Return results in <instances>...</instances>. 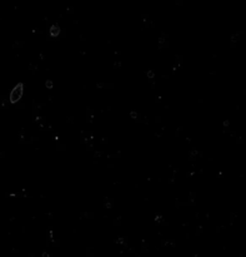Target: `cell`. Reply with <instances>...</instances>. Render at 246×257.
<instances>
[{"label":"cell","mask_w":246,"mask_h":257,"mask_svg":"<svg viewBox=\"0 0 246 257\" xmlns=\"http://www.w3.org/2000/svg\"><path fill=\"white\" fill-rule=\"evenodd\" d=\"M59 33H60L59 27H58V25H52V29H50V34H52V37H58V35H59Z\"/></svg>","instance_id":"2"},{"label":"cell","mask_w":246,"mask_h":257,"mask_svg":"<svg viewBox=\"0 0 246 257\" xmlns=\"http://www.w3.org/2000/svg\"><path fill=\"white\" fill-rule=\"evenodd\" d=\"M22 93H24V87H22V84H18L16 87L12 90V93H10V102H19L22 97Z\"/></svg>","instance_id":"1"},{"label":"cell","mask_w":246,"mask_h":257,"mask_svg":"<svg viewBox=\"0 0 246 257\" xmlns=\"http://www.w3.org/2000/svg\"><path fill=\"white\" fill-rule=\"evenodd\" d=\"M130 115H132V118H136V113L135 112H132V114Z\"/></svg>","instance_id":"5"},{"label":"cell","mask_w":246,"mask_h":257,"mask_svg":"<svg viewBox=\"0 0 246 257\" xmlns=\"http://www.w3.org/2000/svg\"><path fill=\"white\" fill-rule=\"evenodd\" d=\"M46 87H48V88H52V80H48V82H46Z\"/></svg>","instance_id":"3"},{"label":"cell","mask_w":246,"mask_h":257,"mask_svg":"<svg viewBox=\"0 0 246 257\" xmlns=\"http://www.w3.org/2000/svg\"><path fill=\"white\" fill-rule=\"evenodd\" d=\"M148 77H149V78H152V77H154V73H152V70H150V72L148 73Z\"/></svg>","instance_id":"4"}]
</instances>
